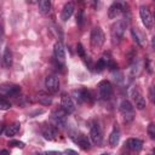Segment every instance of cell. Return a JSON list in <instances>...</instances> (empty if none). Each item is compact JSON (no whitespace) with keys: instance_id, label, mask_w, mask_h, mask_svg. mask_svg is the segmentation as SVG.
I'll return each instance as SVG.
<instances>
[{"instance_id":"obj_5","label":"cell","mask_w":155,"mask_h":155,"mask_svg":"<svg viewBox=\"0 0 155 155\" xmlns=\"http://www.w3.org/2000/svg\"><path fill=\"white\" fill-rule=\"evenodd\" d=\"M98 90H99V94L103 99H109L113 94V86L109 81L107 80H103L99 82L98 85Z\"/></svg>"},{"instance_id":"obj_22","label":"cell","mask_w":155,"mask_h":155,"mask_svg":"<svg viewBox=\"0 0 155 155\" xmlns=\"http://www.w3.org/2000/svg\"><path fill=\"white\" fill-rule=\"evenodd\" d=\"M38 101H39V103H41V104H44V105H50V104L52 103V98H51L48 94L44 93V92H40V93L38 94Z\"/></svg>"},{"instance_id":"obj_26","label":"cell","mask_w":155,"mask_h":155,"mask_svg":"<svg viewBox=\"0 0 155 155\" xmlns=\"http://www.w3.org/2000/svg\"><path fill=\"white\" fill-rule=\"evenodd\" d=\"M94 68H96V71H98V73H101L104 68H107V64L102 61V59H99L97 63H96V65H94Z\"/></svg>"},{"instance_id":"obj_16","label":"cell","mask_w":155,"mask_h":155,"mask_svg":"<svg viewBox=\"0 0 155 155\" xmlns=\"http://www.w3.org/2000/svg\"><path fill=\"white\" fill-rule=\"evenodd\" d=\"M75 99L79 102V103H82V102H87L90 99V92L85 88H80V90H75L73 92Z\"/></svg>"},{"instance_id":"obj_13","label":"cell","mask_w":155,"mask_h":155,"mask_svg":"<svg viewBox=\"0 0 155 155\" xmlns=\"http://www.w3.org/2000/svg\"><path fill=\"white\" fill-rule=\"evenodd\" d=\"M74 140H75V143H76L78 145H80V148L84 149V150H88L90 147H91V143H90L88 137H87L86 134H84V133H80L79 136H76V138H74Z\"/></svg>"},{"instance_id":"obj_14","label":"cell","mask_w":155,"mask_h":155,"mask_svg":"<svg viewBox=\"0 0 155 155\" xmlns=\"http://www.w3.org/2000/svg\"><path fill=\"white\" fill-rule=\"evenodd\" d=\"M124 11V7H122V5L120 4V2H114L110 7H109V10H108V17L109 18H116L117 16H120L121 15V12Z\"/></svg>"},{"instance_id":"obj_18","label":"cell","mask_w":155,"mask_h":155,"mask_svg":"<svg viewBox=\"0 0 155 155\" xmlns=\"http://www.w3.org/2000/svg\"><path fill=\"white\" fill-rule=\"evenodd\" d=\"M19 127H21V124L19 122H13V124L6 126V128L4 130V132H5V134L7 137H13L19 131Z\"/></svg>"},{"instance_id":"obj_8","label":"cell","mask_w":155,"mask_h":155,"mask_svg":"<svg viewBox=\"0 0 155 155\" xmlns=\"http://www.w3.org/2000/svg\"><path fill=\"white\" fill-rule=\"evenodd\" d=\"M90 138L91 140L97 144V145H101L102 144V140H103V136H102V131H101V127L97 125V124H93L90 128Z\"/></svg>"},{"instance_id":"obj_23","label":"cell","mask_w":155,"mask_h":155,"mask_svg":"<svg viewBox=\"0 0 155 155\" xmlns=\"http://www.w3.org/2000/svg\"><path fill=\"white\" fill-rule=\"evenodd\" d=\"M19 92H21V87L19 86H10L8 90H7V92H6V94L7 96H11V97H15Z\"/></svg>"},{"instance_id":"obj_30","label":"cell","mask_w":155,"mask_h":155,"mask_svg":"<svg viewBox=\"0 0 155 155\" xmlns=\"http://www.w3.org/2000/svg\"><path fill=\"white\" fill-rule=\"evenodd\" d=\"M131 33H132V36H133L134 41H136L138 45H140V41H139V39H138V36H137V33L134 31V29H132V30H131Z\"/></svg>"},{"instance_id":"obj_29","label":"cell","mask_w":155,"mask_h":155,"mask_svg":"<svg viewBox=\"0 0 155 155\" xmlns=\"http://www.w3.org/2000/svg\"><path fill=\"white\" fill-rule=\"evenodd\" d=\"M149 98L153 103H155V88L154 87H150L149 88Z\"/></svg>"},{"instance_id":"obj_32","label":"cell","mask_w":155,"mask_h":155,"mask_svg":"<svg viewBox=\"0 0 155 155\" xmlns=\"http://www.w3.org/2000/svg\"><path fill=\"white\" fill-rule=\"evenodd\" d=\"M35 1H38V0H27V2H29V4H34Z\"/></svg>"},{"instance_id":"obj_9","label":"cell","mask_w":155,"mask_h":155,"mask_svg":"<svg viewBox=\"0 0 155 155\" xmlns=\"http://www.w3.org/2000/svg\"><path fill=\"white\" fill-rule=\"evenodd\" d=\"M120 110H121V113L125 115V119H126L127 121H130V120L133 119V107H132V104H131L130 101L124 99V101L120 103Z\"/></svg>"},{"instance_id":"obj_4","label":"cell","mask_w":155,"mask_h":155,"mask_svg":"<svg viewBox=\"0 0 155 155\" xmlns=\"http://www.w3.org/2000/svg\"><path fill=\"white\" fill-rule=\"evenodd\" d=\"M51 119H52V121L54 122L56 126H58V127H65V125H67V111H64L63 109L56 110V111L52 113Z\"/></svg>"},{"instance_id":"obj_19","label":"cell","mask_w":155,"mask_h":155,"mask_svg":"<svg viewBox=\"0 0 155 155\" xmlns=\"http://www.w3.org/2000/svg\"><path fill=\"white\" fill-rule=\"evenodd\" d=\"M2 64L5 68H10V65L12 64V52L10 50V47H6L2 53Z\"/></svg>"},{"instance_id":"obj_11","label":"cell","mask_w":155,"mask_h":155,"mask_svg":"<svg viewBox=\"0 0 155 155\" xmlns=\"http://www.w3.org/2000/svg\"><path fill=\"white\" fill-rule=\"evenodd\" d=\"M53 54H54V58L58 62H64V59H65V51H64V46H63V44L61 41L54 44V46H53Z\"/></svg>"},{"instance_id":"obj_2","label":"cell","mask_w":155,"mask_h":155,"mask_svg":"<svg viewBox=\"0 0 155 155\" xmlns=\"http://www.w3.org/2000/svg\"><path fill=\"white\" fill-rule=\"evenodd\" d=\"M127 27V23L126 21L124 19H119L114 25H113V29H111V36H113V40L115 42H119L125 33V29Z\"/></svg>"},{"instance_id":"obj_24","label":"cell","mask_w":155,"mask_h":155,"mask_svg":"<svg viewBox=\"0 0 155 155\" xmlns=\"http://www.w3.org/2000/svg\"><path fill=\"white\" fill-rule=\"evenodd\" d=\"M148 134L151 139H155V124L154 122H150L148 125Z\"/></svg>"},{"instance_id":"obj_34","label":"cell","mask_w":155,"mask_h":155,"mask_svg":"<svg viewBox=\"0 0 155 155\" xmlns=\"http://www.w3.org/2000/svg\"><path fill=\"white\" fill-rule=\"evenodd\" d=\"M153 153H155V149H154V150H153Z\"/></svg>"},{"instance_id":"obj_3","label":"cell","mask_w":155,"mask_h":155,"mask_svg":"<svg viewBox=\"0 0 155 155\" xmlns=\"http://www.w3.org/2000/svg\"><path fill=\"white\" fill-rule=\"evenodd\" d=\"M139 15H140V19L143 22V25L147 28V29H151L153 25H154V19L151 17V13L149 11L148 7L145 6H140L139 8Z\"/></svg>"},{"instance_id":"obj_21","label":"cell","mask_w":155,"mask_h":155,"mask_svg":"<svg viewBox=\"0 0 155 155\" xmlns=\"http://www.w3.org/2000/svg\"><path fill=\"white\" fill-rule=\"evenodd\" d=\"M38 6H39V11L42 15H46L50 12L51 2H50V0H38Z\"/></svg>"},{"instance_id":"obj_10","label":"cell","mask_w":155,"mask_h":155,"mask_svg":"<svg viewBox=\"0 0 155 155\" xmlns=\"http://www.w3.org/2000/svg\"><path fill=\"white\" fill-rule=\"evenodd\" d=\"M132 99H133V103H134V105H136V108L138 110H143L145 108V99H144L143 94L138 90H133Z\"/></svg>"},{"instance_id":"obj_12","label":"cell","mask_w":155,"mask_h":155,"mask_svg":"<svg viewBox=\"0 0 155 155\" xmlns=\"http://www.w3.org/2000/svg\"><path fill=\"white\" fill-rule=\"evenodd\" d=\"M41 134L47 140H54L57 137V130L52 126H45L41 130Z\"/></svg>"},{"instance_id":"obj_15","label":"cell","mask_w":155,"mask_h":155,"mask_svg":"<svg viewBox=\"0 0 155 155\" xmlns=\"http://www.w3.org/2000/svg\"><path fill=\"white\" fill-rule=\"evenodd\" d=\"M73 12H74V5H73V2H67V4L63 6L62 12H61V18H62V21H64V22L68 21V19L71 17Z\"/></svg>"},{"instance_id":"obj_28","label":"cell","mask_w":155,"mask_h":155,"mask_svg":"<svg viewBox=\"0 0 155 155\" xmlns=\"http://www.w3.org/2000/svg\"><path fill=\"white\" fill-rule=\"evenodd\" d=\"M76 51H78V54H79L80 57L85 58V50H84V47H82L81 44H78V46H76Z\"/></svg>"},{"instance_id":"obj_27","label":"cell","mask_w":155,"mask_h":155,"mask_svg":"<svg viewBox=\"0 0 155 155\" xmlns=\"http://www.w3.org/2000/svg\"><path fill=\"white\" fill-rule=\"evenodd\" d=\"M8 145H13V147H16V148H21V149L24 148V143L21 142V140H11V142L8 143Z\"/></svg>"},{"instance_id":"obj_31","label":"cell","mask_w":155,"mask_h":155,"mask_svg":"<svg viewBox=\"0 0 155 155\" xmlns=\"http://www.w3.org/2000/svg\"><path fill=\"white\" fill-rule=\"evenodd\" d=\"M151 46H153V48L155 50V36L151 39Z\"/></svg>"},{"instance_id":"obj_25","label":"cell","mask_w":155,"mask_h":155,"mask_svg":"<svg viewBox=\"0 0 155 155\" xmlns=\"http://www.w3.org/2000/svg\"><path fill=\"white\" fill-rule=\"evenodd\" d=\"M10 108H11L10 102H7V101L2 97L1 101H0V109H1V110H7V109H10Z\"/></svg>"},{"instance_id":"obj_17","label":"cell","mask_w":155,"mask_h":155,"mask_svg":"<svg viewBox=\"0 0 155 155\" xmlns=\"http://www.w3.org/2000/svg\"><path fill=\"white\" fill-rule=\"evenodd\" d=\"M126 145L132 151H139L142 149V147H143V142L140 139H138V138H130V139H127Z\"/></svg>"},{"instance_id":"obj_20","label":"cell","mask_w":155,"mask_h":155,"mask_svg":"<svg viewBox=\"0 0 155 155\" xmlns=\"http://www.w3.org/2000/svg\"><path fill=\"white\" fill-rule=\"evenodd\" d=\"M119 139H120V131L115 127L111 131L110 136H109V145L110 147H116V144L119 143Z\"/></svg>"},{"instance_id":"obj_35","label":"cell","mask_w":155,"mask_h":155,"mask_svg":"<svg viewBox=\"0 0 155 155\" xmlns=\"http://www.w3.org/2000/svg\"><path fill=\"white\" fill-rule=\"evenodd\" d=\"M154 17H155V13H154Z\"/></svg>"},{"instance_id":"obj_7","label":"cell","mask_w":155,"mask_h":155,"mask_svg":"<svg viewBox=\"0 0 155 155\" xmlns=\"http://www.w3.org/2000/svg\"><path fill=\"white\" fill-rule=\"evenodd\" d=\"M61 107L64 111H67V114H71L75 110V104H74L73 98L69 94H65V93L61 98Z\"/></svg>"},{"instance_id":"obj_6","label":"cell","mask_w":155,"mask_h":155,"mask_svg":"<svg viewBox=\"0 0 155 155\" xmlns=\"http://www.w3.org/2000/svg\"><path fill=\"white\" fill-rule=\"evenodd\" d=\"M45 87L50 93H56L59 88V81L56 75H48L45 79Z\"/></svg>"},{"instance_id":"obj_33","label":"cell","mask_w":155,"mask_h":155,"mask_svg":"<svg viewBox=\"0 0 155 155\" xmlns=\"http://www.w3.org/2000/svg\"><path fill=\"white\" fill-rule=\"evenodd\" d=\"M1 154H8V150H1Z\"/></svg>"},{"instance_id":"obj_1","label":"cell","mask_w":155,"mask_h":155,"mask_svg":"<svg viewBox=\"0 0 155 155\" xmlns=\"http://www.w3.org/2000/svg\"><path fill=\"white\" fill-rule=\"evenodd\" d=\"M104 42V34L99 27H94L91 31V46L93 50L101 48Z\"/></svg>"}]
</instances>
